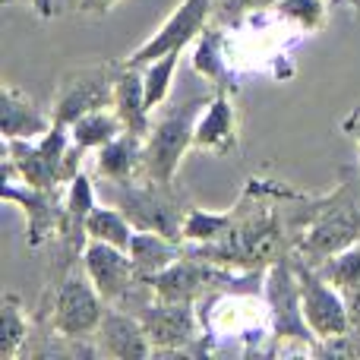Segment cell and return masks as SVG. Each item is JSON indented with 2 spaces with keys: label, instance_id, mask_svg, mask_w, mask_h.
<instances>
[{
  "label": "cell",
  "instance_id": "cell-1",
  "mask_svg": "<svg viewBox=\"0 0 360 360\" xmlns=\"http://www.w3.org/2000/svg\"><path fill=\"white\" fill-rule=\"evenodd\" d=\"M360 240V186L345 184L323 202L300 234V259L319 266L332 253Z\"/></svg>",
  "mask_w": 360,
  "mask_h": 360
},
{
  "label": "cell",
  "instance_id": "cell-28",
  "mask_svg": "<svg viewBox=\"0 0 360 360\" xmlns=\"http://www.w3.org/2000/svg\"><path fill=\"white\" fill-rule=\"evenodd\" d=\"M275 10L307 32H319L326 25V4L323 0H278Z\"/></svg>",
  "mask_w": 360,
  "mask_h": 360
},
{
  "label": "cell",
  "instance_id": "cell-21",
  "mask_svg": "<svg viewBox=\"0 0 360 360\" xmlns=\"http://www.w3.org/2000/svg\"><path fill=\"white\" fill-rule=\"evenodd\" d=\"M124 133V120L120 114L114 111V105H105V108H95V111L82 114L73 127H70V139L76 146H82L86 152H95L101 149L105 143H111L114 136Z\"/></svg>",
  "mask_w": 360,
  "mask_h": 360
},
{
  "label": "cell",
  "instance_id": "cell-35",
  "mask_svg": "<svg viewBox=\"0 0 360 360\" xmlns=\"http://www.w3.org/2000/svg\"><path fill=\"white\" fill-rule=\"evenodd\" d=\"M348 4H351V10H354L357 16H360V0H348Z\"/></svg>",
  "mask_w": 360,
  "mask_h": 360
},
{
  "label": "cell",
  "instance_id": "cell-16",
  "mask_svg": "<svg viewBox=\"0 0 360 360\" xmlns=\"http://www.w3.org/2000/svg\"><path fill=\"white\" fill-rule=\"evenodd\" d=\"M0 127H4V143L6 139H38L54 127V117L44 114L13 82H4L0 86Z\"/></svg>",
  "mask_w": 360,
  "mask_h": 360
},
{
  "label": "cell",
  "instance_id": "cell-31",
  "mask_svg": "<svg viewBox=\"0 0 360 360\" xmlns=\"http://www.w3.org/2000/svg\"><path fill=\"white\" fill-rule=\"evenodd\" d=\"M342 297H345V307H348L351 329H360V288H348V291H342Z\"/></svg>",
  "mask_w": 360,
  "mask_h": 360
},
{
  "label": "cell",
  "instance_id": "cell-14",
  "mask_svg": "<svg viewBox=\"0 0 360 360\" xmlns=\"http://www.w3.org/2000/svg\"><path fill=\"white\" fill-rule=\"evenodd\" d=\"M98 351L108 357L117 360H143L152 357L155 348L149 342L143 319L136 313H124V310H105V319L98 326Z\"/></svg>",
  "mask_w": 360,
  "mask_h": 360
},
{
  "label": "cell",
  "instance_id": "cell-9",
  "mask_svg": "<svg viewBox=\"0 0 360 360\" xmlns=\"http://www.w3.org/2000/svg\"><path fill=\"white\" fill-rule=\"evenodd\" d=\"M212 10H215L212 0H180L177 10L158 25L155 35L146 38V41L127 57V63L146 67L149 60L171 54V51H186V44H193L205 32Z\"/></svg>",
  "mask_w": 360,
  "mask_h": 360
},
{
  "label": "cell",
  "instance_id": "cell-15",
  "mask_svg": "<svg viewBox=\"0 0 360 360\" xmlns=\"http://www.w3.org/2000/svg\"><path fill=\"white\" fill-rule=\"evenodd\" d=\"M193 146L199 152H209V155H228L237 149V111L234 101L224 92H218L215 98H209L202 105L196 117V136Z\"/></svg>",
  "mask_w": 360,
  "mask_h": 360
},
{
  "label": "cell",
  "instance_id": "cell-4",
  "mask_svg": "<svg viewBox=\"0 0 360 360\" xmlns=\"http://www.w3.org/2000/svg\"><path fill=\"white\" fill-rule=\"evenodd\" d=\"M209 101V98H205ZM199 101H186L180 105V111H171L158 120L146 136V171L143 177H152L158 184H174L177 168L184 162V155L193 149V136H196V117L205 105Z\"/></svg>",
  "mask_w": 360,
  "mask_h": 360
},
{
  "label": "cell",
  "instance_id": "cell-20",
  "mask_svg": "<svg viewBox=\"0 0 360 360\" xmlns=\"http://www.w3.org/2000/svg\"><path fill=\"white\" fill-rule=\"evenodd\" d=\"M184 256L180 240L168 234H158V231H133L130 240V259L136 266L139 278H152L162 269H168L171 262H177Z\"/></svg>",
  "mask_w": 360,
  "mask_h": 360
},
{
  "label": "cell",
  "instance_id": "cell-34",
  "mask_svg": "<svg viewBox=\"0 0 360 360\" xmlns=\"http://www.w3.org/2000/svg\"><path fill=\"white\" fill-rule=\"evenodd\" d=\"M345 130H348V133H351V136H354V139H357V146H360V108H357V111H354V114H351V117H348V120H345Z\"/></svg>",
  "mask_w": 360,
  "mask_h": 360
},
{
  "label": "cell",
  "instance_id": "cell-11",
  "mask_svg": "<svg viewBox=\"0 0 360 360\" xmlns=\"http://www.w3.org/2000/svg\"><path fill=\"white\" fill-rule=\"evenodd\" d=\"M266 300L275 323V338H297V342L313 338L304 310H300V278L294 259L281 256L278 262L266 269Z\"/></svg>",
  "mask_w": 360,
  "mask_h": 360
},
{
  "label": "cell",
  "instance_id": "cell-7",
  "mask_svg": "<svg viewBox=\"0 0 360 360\" xmlns=\"http://www.w3.org/2000/svg\"><path fill=\"white\" fill-rule=\"evenodd\" d=\"M136 316L143 319L149 342L155 348V354H184L202 335V313L196 310V304H180V300H158L149 297L139 304Z\"/></svg>",
  "mask_w": 360,
  "mask_h": 360
},
{
  "label": "cell",
  "instance_id": "cell-30",
  "mask_svg": "<svg viewBox=\"0 0 360 360\" xmlns=\"http://www.w3.org/2000/svg\"><path fill=\"white\" fill-rule=\"evenodd\" d=\"M212 4H215V13H221L224 19H240L243 13L266 10V6H275L278 0H212Z\"/></svg>",
  "mask_w": 360,
  "mask_h": 360
},
{
  "label": "cell",
  "instance_id": "cell-24",
  "mask_svg": "<svg viewBox=\"0 0 360 360\" xmlns=\"http://www.w3.org/2000/svg\"><path fill=\"white\" fill-rule=\"evenodd\" d=\"M234 224V212H209V209H186L184 212V228H180V237L193 247L199 243H215L221 240L224 234Z\"/></svg>",
  "mask_w": 360,
  "mask_h": 360
},
{
  "label": "cell",
  "instance_id": "cell-10",
  "mask_svg": "<svg viewBox=\"0 0 360 360\" xmlns=\"http://www.w3.org/2000/svg\"><path fill=\"white\" fill-rule=\"evenodd\" d=\"M294 266H297V278H300V310H304V319L310 326L313 338H329L351 329L342 291L335 285H329L310 262L294 259Z\"/></svg>",
  "mask_w": 360,
  "mask_h": 360
},
{
  "label": "cell",
  "instance_id": "cell-17",
  "mask_svg": "<svg viewBox=\"0 0 360 360\" xmlns=\"http://www.w3.org/2000/svg\"><path fill=\"white\" fill-rule=\"evenodd\" d=\"M146 171V139L133 133H120L101 149H95V174L101 184H130Z\"/></svg>",
  "mask_w": 360,
  "mask_h": 360
},
{
  "label": "cell",
  "instance_id": "cell-29",
  "mask_svg": "<svg viewBox=\"0 0 360 360\" xmlns=\"http://www.w3.org/2000/svg\"><path fill=\"white\" fill-rule=\"evenodd\" d=\"M313 351L316 354H329V357H360V329H345L338 335L316 338Z\"/></svg>",
  "mask_w": 360,
  "mask_h": 360
},
{
  "label": "cell",
  "instance_id": "cell-12",
  "mask_svg": "<svg viewBox=\"0 0 360 360\" xmlns=\"http://www.w3.org/2000/svg\"><path fill=\"white\" fill-rule=\"evenodd\" d=\"M4 199L16 202L22 209L25 221V243L32 250H38L41 243H48L54 234H60L63 221V196L60 186L57 190H41V186H29L16 177H4Z\"/></svg>",
  "mask_w": 360,
  "mask_h": 360
},
{
  "label": "cell",
  "instance_id": "cell-26",
  "mask_svg": "<svg viewBox=\"0 0 360 360\" xmlns=\"http://www.w3.org/2000/svg\"><path fill=\"white\" fill-rule=\"evenodd\" d=\"M316 272L323 275L329 285H335L338 291L360 288V240L345 247L342 253H332L329 259H323L316 266Z\"/></svg>",
  "mask_w": 360,
  "mask_h": 360
},
{
  "label": "cell",
  "instance_id": "cell-8",
  "mask_svg": "<svg viewBox=\"0 0 360 360\" xmlns=\"http://www.w3.org/2000/svg\"><path fill=\"white\" fill-rule=\"evenodd\" d=\"M149 285L152 297L158 300H180V304H196L205 294H212L215 288H228L234 281L228 266L199 259L193 253H184L177 262H171L168 269H162L152 278H143Z\"/></svg>",
  "mask_w": 360,
  "mask_h": 360
},
{
  "label": "cell",
  "instance_id": "cell-3",
  "mask_svg": "<svg viewBox=\"0 0 360 360\" xmlns=\"http://www.w3.org/2000/svg\"><path fill=\"white\" fill-rule=\"evenodd\" d=\"M105 196L130 218L136 231H158L174 240H184L180 237L184 209H177V199L171 196L168 184H158L152 177L130 180V184H108Z\"/></svg>",
  "mask_w": 360,
  "mask_h": 360
},
{
  "label": "cell",
  "instance_id": "cell-2",
  "mask_svg": "<svg viewBox=\"0 0 360 360\" xmlns=\"http://www.w3.org/2000/svg\"><path fill=\"white\" fill-rule=\"evenodd\" d=\"M70 127L54 124L38 139H6L4 177H16L29 186L57 190L67 186V152H70Z\"/></svg>",
  "mask_w": 360,
  "mask_h": 360
},
{
  "label": "cell",
  "instance_id": "cell-13",
  "mask_svg": "<svg viewBox=\"0 0 360 360\" xmlns=\"http://www.w3.org/2000/svg\"><path fill=\"white\" fill-rule=\"evenodd\" d=\"M82 269L92 278V285L98 288V294L108 304H120L133 294V288L139 285L136 266L130 259V250L114 247L105 240H89L82 247Z\"/></svg>",
  "mask_w": 360,
  "mask_h": 360
},
{
  "label": "cell",
  "instance_id": "cell-32",
  "mask_svg": "<svg viewBox=\"0 0 360 360\" xmlns=\"http://www.w3.org/2000/svg\"><path fill=\"white\" fill-rule=\"evenodd\" d=\"M117 4H120V0H79V6H76V10L86 13V16H105V13H111Z\"/></svg>",
  "mask_w": 360,
  "mask_h": 360
},
{
  "label": "cell",
  "instance_id": "cell-36",
  "mask_svg": "<svg viewBox=\"0 0 360 360\" xmlns=\"http://www.w3.org/2000/svg\"><path fill=\"white\" fill-rule=\"evenodd\" d=\"M4 4H10V0H4Z\"/></svg>",
  "mask_w": 360,
  "mask_h": 360
},
{
  "label": "cell",
  "instance_id": "cell-5",
  "mask_svg": "<svg viewBox=\"0 0 360 360\" xmlns=\"http://www.w3.org/2000/svg\"><path fill=\"white\" fill-rule=\"evenodd\" d=\"M120 67L124 63H89V67H76L70 73H63L54 95V105H51L54 124L73 127L82 114L111 105Z\"/></svg>",
  "mask_w": 360,
  "mask_h": 360
},
{
  "label": "cell",
  "instance_id": "cell-22",
  "mask_svg": "<svg viewBox=\"0 0 360 360\" xmlns=\"http://www.w3.org/2000/svg\"><path fill=\"white\" fill-rule=\"evenodd\" d=\"M133 221L117 209V205H95L86 218V237L89 240H105V243H114V247H124L130 250V240H133Z\"/></svg>",
  "mask_w": 360,
  "mask_h": 360
},
{
  "label": "cell",
  "instance_id": "cell-25",
  "mask_svg": "<svg viewBox=\"0 0 360 360\" xmlns=\"http://www.w3.org/2000/svg\"><path fill=\"white\" fill-rule=\"evenodd\" d=\"M180 57H184V51H171V54L155 57V60H149L143 67V86H146V105H149V111H158L168 101L177 67H180Z\"/></svg>",
  "mask_w": 360,
  "mask_h": 360
},
{
  "label": "cell",
  "instance_id": "cell-23",
  "mask_svg": "<svg viewBox=\"0 0 360 360\" xmlns=\"http://www.w3.org/2000/svg\"><path fill=\"white\" fill-rule=\"evenodd\" d=\"M29 342V319L22 300L16 294H4L0 300V360H16Z\"/></svg>",
  "mask_w": 360,
  "mask_h": 360
},
{
  "label": "cell",
  "instance_id": "cell-27",
  "mask_svg": "<svg viewBox=\"0 0 360 360\" xmlns=\"http://www.w3.org/2000/svg\"><path fill=\"white\" fill-rule=\"evenodd\" d=\"M193 70L202 79L224 86V51H221V35L205 29L202 35L193 41Z\"/></svg>",
  "mask_w": 360,
  "mask_h": 360
},
{
  "label": "cell",
  "instance_id": "cell-6",
  "mask_svg": "<svg viewBox=\"0 0 360 360\" xmlns=\"http://www.w3.org/2000/svg\"><path fill=\"white\" fill-rule=\"evenodd\" d=\"M108 300L98 294V288L92 285V278L86 275V269L79 272H67L60 278L54 291V307H51V326L60 338L70 342H82L92 338L98 332L101 319H105Z\"/></svg>",
  "mask_w": 360,
  "mask_h": 360
},
{
  "label": "cell",
  "instance_id": "cell-19",
  "mask_svg": "<svg viewBox=\"0 0 360 360\" xmlns=\"http://www.w3.org/2000/svg\"><path fill=\"white\" fill-rule=\"evenodd\" d=\"M95 205H98V199H95V184L86 174H76L67 184V190H63V221H60V237L70 253L82 250L89 243L86 218Z\"/></svg>",
  "mask_w": 360,
  "mask_h": 360
},
{
  "label": "cell",
  "instance_id": "cell-18",
  "mask_svg": "<svg viewBox=\"0 0 360 360\" xmlns=\"http://www.w3.org/2000/svg\"><path fill=\"white\" fill-rule=\"evenodd\" d=\"M114 111L124 120V130L133 136H149L152 130V111L146 105V86H143V67L124 63L114 82Z\"/></svg>",
  "mask_w": 360,
  "mask_h": 360
},
{
  "label": "cell",
  "instance_id": "cell-33",
  "mask_svg": "<svg viewBox=\"0 0 360 360\" xmlns=\"http://www.w3.org/2000/svg\"><path fill=\"white\" fill-rule=\"evenodd\" d=\"M32 6H35V13L41 19H51L54 16V0H32Z\"/></svg>",
  "mask_w": 360,
  "mask_h": 360
}]
</instances>
